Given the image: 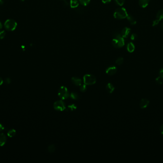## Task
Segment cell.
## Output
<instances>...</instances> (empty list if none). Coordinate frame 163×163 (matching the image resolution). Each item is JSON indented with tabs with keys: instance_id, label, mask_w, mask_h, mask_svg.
I'll list each match as a JSON object with an SVG mask.
<instances>
[{
	"instance_id": "11",
	"label": "cell",
	"mask_w": 163,
	"mask_h": 163,
	"mask_svg": "<svg viewBox=\"0 0 163 163\" xmlns=\"http://www.w3.org/2000/svg\"><path fill=\"white\" fill-rule=\"evenodd\" d=\"M7 137L4 133H0V146H3L5 144Z\"/></svg>"
},
{
	"instance_id": "27",
	"label": "cell",
	"mask_w": 163,
	"mask_h": 163,
	"mask_svg": "<svg viewBox=\"0 0 163 163\" xmlns=\"http://www.w3.org/2000/svg\"><path fill=\"white\" fill-rule=\"evenodd\" d=\"M155 81L158 84H162L163 83V78H162V77L159 76L155 79Z\"/></svg>"
},
{
	"instance_id": "15",
	"label": "cell",
	"mask_w": 163,
	"mask_h": 163,
	"mask_svg": "<svg viewBox=\"0 0 163 163\" xmlns=\"http://www.w3.org/2000/svg\"><path fill=\"white\" fill-rule=\"evenodd\" d=\"M135 49V46L133 43L130 42L127 44V51L129 52L132 53L134 51Z\"/></svg>"
},
{
	"instance_id": "1",
	"label": "cell",
	"mask_w": 163,
	"mask_h": 163,
	"mask_svg": "<svg viewBox=\"0 0 163 163\" xmlns=\"http://www.w3.org/2000/svg\"><path fill=\"white\" fill-rule=\"evenodd\" d=\"M112 45L116 48H121L124 45V40L121 34L116 33L112 40Z\"/></svg>"
},
{
	"instance_id": "10",
	"label": "cell",
	"mask_w": 163,
	"mask_h": 163,
	"mask_svg": "<svg viewBox=\"0 0 163 163\" xmlns=\"http://www.w3.org/2000/svg\"><path fill=\"white\" fill-rule=\"evenodd\" d=\"M72 82L76 86H80L82 85V80L79 78L74 77L71 79Z\"/></svg>"
},
{
	"instance_id": "29",
	"label": "cell",
	"mask_w": 163,
	"mask_h": 163,
	"mask_svg": "<svg viewBox=\"0 0 163 163\" xmlns=\"http://www.w3.org/2000/svg\"><path fill=\"white\" fill-rule=\"evenodd\" d=\"M159 22H160V20H159L157 19L155 20H154V21H153V24H152V26H155L157 25H158Z\"/></svg>"
},
{
	"instance_id": "14",
	"label": "cell",
	"mask_w": 163,
	"mask_h": 163,
	"mask_svg": "<svg viewBox=\"0 0 163 163\" xmlns=\"http://www.w3.org/2000/svg\"><path fill=\"white\" fill-rule=\"evenodd\" d=\"M149 0H139V4L142 8H146L149 4Z\"/></svg>"
},
{
	"instance_id": "8",
	"label": "cell",
	"mask_w": 163,
	"mask_h": 163,
	"mask_svg": "<svg viewBox=\"0 0 163 163\" xmlns=\"http://www.w3.org/2000/svg\"><path fill=\"white\" fill-rule=\"evenodd\" d=\"M149 104V100L146 99H142L139 103L140 107L142 109L146 108Z\"/></svg>"
},
{
	"instance_id": "35",
	"label": "cell",
	"mask_w": 163,
	"mask_h": 163,
	"mask_svg": "<svg viewBox=\"0 0 163 163\" xmlns=\"http://www.w3.org/2000/svg\"><path fill=\"white\" fill-rule=\"evenodd\" d=\"M3 82H4L3 79H2V78L0 77V86H1L3 84Z\"/></svg>"
},
{
	"instance_id": "39",
	"label": "cell",
	"mask_w": 163,
	"mask_h": 163,
	"mask_svg": "<svg viewBox=\"0 0 163 163\" xmlns=\"http://www.w3.org/2000/svg\"><path fill=\"white\" fill-rule=\"evenodd\" d=\"M20 1H24V0H20Z\"/></svg>"
},
{
	"instance_id": "28",
	"label": "cell",
	"mask_w": 163,
	"mask_h": 163,
	"mask_svg": "<svg viewBox=\"0 0 163 163\" xmlns=\"http://www.w3.org/2000/svg\"><path fill=\"white\" fill-rule=\"evenodd\" d=\"M138 38V36L136 33H133L132 34V35H131V39L132 40H135L137 39Z\"/></svg>"
},
{
	"instance_id": "33",
	"label": "cell",
	"mask_w": 163,
	"mask_h": 163,
	"mask_svg": "<svg viewBox=\"0 0 163 163\" xmlns=\"http://www.w3.org/2000/svg\"><path fill=\"white\" fill-rule=\"evenodd\" d=\"M4 129V126L0 123V132H1Z\"/></svg>"
},
{
	"instance_id": "19",
	"label": "cell",
	"mask_w": 163,
	"mask_h": 163,
	"mask_svg": "<svg viewBox=\"0 0 163 163\" xmlns=\"http://www.w3.org/2000/svg\"><path fill=\"white\" fill-rule=\"evenodd\" d=\"M56 151V146L54 144H51L48 147V151L50 153H52Z\"/></svg>"
},
{
	"instance_id": "2",
	"label": "cell",
	"mask_w": 163,
	"mask_h": 163,
	"mask_svg": "<svg viewBox=\"0 0 163 163\" xmlns=\"http://www.w3.org/2000/svg\"><path fill=\"white\" fill-rule=\"evenodd\" d=\"M128 13L126 9L124 8H117L114 13V17L117 19H123L126 18Z\"/></svg>"
},
{
	"instance_id": "32",
	"label": "cell",
	"mask_w": 163,
	"mask_h": 163,
	"mask_svg": "<svg viewBox=\"0 0 163 163\" xmlns=\"http://www.w3.org/2000/svg\"><path fill=\"white\" fill-rule=\"evenodd\" d=\"M5 82L7 84H10L11 83V79L10 78H6L5 79Z\"/></svg>"
},
{
	"instance_id": "34",
	"label": "cell",
	"mask_w": 163,
	"mask_h": 163,
	"mask_svg": "<svg viewBox=\"0 0 163 163\" xmlns=\"http://www.w3.org/2000/svg\"><path fill=\"white\" fill-rule=\"evenodd\" d=\"M160 130L161 131V133L162 134H163V124L162 125V126L160 127Z\"/></svg>"
},
{
	"instance_id": "37",
	"label": "cell",
	"mask_w": 163,
	"mask_h": 163,
	"mask_svg": "<svg viewBox=\"0 0 163 163\" xmlns=\"http://www.w3.org/2000/svg\"><path fill=\"white\" fill-rule=\"evenodd\" d=\"M160 28L162 29V30H163V23H161V24H160Z\"/></svg>"
},
{
	"instance_id": "21",
	"label": "cell",
	"mask_w": 163,
	"mask_h": 163,
	"mask_svg": "<svg viewBox=\"0 0 163 163\" xmlns=\"http://www.w3.org/2000/svg\"><path fill=\"white\" fill-rule=\"evenodd\" d=\"M91 0H79V3L83 6H87L90 2Z\"/></svg>"
},
{
	"instance_id": "38",
	"label": "cell",
	"mask_w": 163,
	"mask_h": 163,
	"mask_svg": "<svg viewBox=\"0 0 163 163\" xmlns=\"http://www.w3.org/2000/svg\"><path fill=\"white\" fill-rule=\"evenodd\" d=\"M4 4L3 0H0V5H2Z\"/></svg>"
},
{
	"instance_id": "30",
	"label": "cell",
	"mask_w": 163,
	"mask_h": 163,
	"mask_svg": "<svg viewBox=\"0 0 163 163\" xmlns=\"http://www.w3.org/2000/svg\"><path fill=\"white\" fill-rule=\"evenodd\" d=\"M111 0H102V2L104 4H107L110 3Z\"/></svg>"
},
{
	"instance_id": "20",
	"label": "cell",
	"mask_w": 163,
	"mask_h": 163,
	"mask_svg": "<svg viewBox=\"0 0 163 163\" xmlns=\"http://www.w3.org/2000/svg\"><path fill=\"white\" fill-rule=\"evenodd\" d=\"M16 134V131L14 129L10 130L7 133V135L9 137H13Z\"/></svg>"
},
{
	"instance_id": "5",
	"label": "cell",
	"mask_w": 163,
	"mask_h": 163,
	"mask_svg": "<svg viewBox=\"0 0 163 163\" xmlns=\"http://www.w3.org/2000/svg\"><path fill=\"white\" fill-rule=\"evenodd\" d=\"M83 82L86 85H92L96 83V79L95 76L92 74H86L83 76Z\"/></svg>"
},
{
	"instance_id": "7",
	"label": "cell",
	"mask_w": 163,
	"mask_h": 163,
	"mask_svg": "<svg viewBox=\"0 0 163 163\" xmlns=\"http://www.w3.org/2000/svg\"><path fill=\"white\" fill-rule=\"evenodd\" d=\"M117 72V68L115 66H110L107 68L106 69V73L110 76L114 75Z\"/></svg>"
},
{
	"instance_id": "36",
	"label": "cell",
	"mask_w": 163,
	"mask_h": 163,
	"mask_svg": "<svg viewBox=\"0 0 163 163\" xmlns=\"http://www.w3.org/2000/svg\"><path fill=\"white\" fill-rule=\"evenodd\" d=\"M3 24H2L1 22H0V30H1L3 28Z\"/></svg>"
},
{
	"instance_id": "3",
	"label": "cell",
	"mask_w": 163,
	"mask_h": 163,
	"mask_svg": "<svg viewBox=\"0 0 163 163\" xmlns=\"http://www.w3.org/2000/svg\"><path fill=\"white\" fill-rule=\"evenodd\" d=\"M58 95L59 98L62 100H65L68 98L70 95L67 88L64 86H61L59 88L58 90Z\"/></svg>"
},
{
	"instance_id": "26",
	"label": "cell",
	"mask_w": 163,
	"mask_h": 163,
	"mask_svg": "<svg viewBox=\"0 0 163 163\" xmlns=\"http://www.w3.org/2000/svg\"><path fill=\"white\" fill-rule=\"evenodd\" d=\"M6 35V32L3 30H0V39H4Z\"/></svg>"
},
{
	"instance_id": "18",
	"label": "cell",
	"mask_w": 163,
	"mask_h": 163,
	"mask_svg": "<svg viewBox=\"0 0 163 163\" xmlns=\"http://www.w3.org/2000/svg\"><path fill=\"white\" fill-rule=\"evenodd\" d=\"M157 19L159 20H161L163 19V9L160 10L156 14Z\"/></svg>"
},
{
	"instance_id": "6",
	"label": "cell",
	"mask_w": 163,
	"mask_h": 163,
	"mask_svg": "<svg viewBox=\"0 0 163 163\" xmlns=\"http://www.w3.org/2000/svg\"><path fill=\"white\" fill-rule=\"evenodd\" d=\"M53 108L56 111L62 112L66 109V107L63 101L62 100H59L54 103Z\"/></svg>"
},
{
	"instance_id": "23",
	"label": "cell",
	"mask_w": 163,
	"mask_h": 163,
	"mask_svg": "<svg viewBox=\"0 0 163 163\" xmlns=\"http://www.w3.org/2000/svg\"><path fill=\"white\" fill-rule=\"evenodd\" d=\"M123 59L122 57H120V58H118L115 61V63L117 65H122L123 62Z\"/></svg>"
},
{
	"instance_id": "40",
	"label": "cell",
	"mask_w": 163,
	"mask_h": 163,
	"mask_svg": "<svg viewBox=\"0 0 163 163\" xmlns=\"http://www.w3.org/2000/svg\"><path fill=\"white\" fill-rule=\"evenodd\" d=\"M61 1H65V0H61Z\"/></svg>"
},
{
	"instance_id": "12",
	"label": "cell",
	"mask_w": 163,
	"mask_h": 163,
	"mask_svg": "<svg viewBox=\"0 0 163 163\" xmlns=\"http://www.w3.org/2000/svg\"><path fill=\"white\" fill-rule=\"evenodd\" d=\"M115 88L114 85L111 83H108L106 86V90H107V92L110 94H111L114 92Z\"/></svg>"
},
{
	"instance_id": "25",
	"label": "cell",
	"mask_w": 163,
	"mask_h": 163,
	"mask_svg": "<svg viewBox=\"0 0 163 163\" xmlns=\"http://www.w3.org/2000/svg\"><path fill=\"white\" fill-rule=\"evenodd\" d=\"M125 0H115V2L119 6H122L124 4Z\"/></svg>"
},
{
	"instance_id": "16",
	"label": "cell",
	"mask_w": 163,
	"mask_h": 163,
	"mask_svg": "<svg viewBox=\"0 0 163 163\" xmlns=\"http://www.w3.org/2000/svg\"><path fill=\"white\" fill-rule=\"evenodd\" d=\"M70 96L72 99L75 100H79L80 99V96L79 94L78 93L74 92H72L71 93Z\"/></svg>"
},
{
	"instance_id": "31",
	"label": "cell",
	"mask_w": 163,
	"mask_h": 163,
	"mask_svg": "<svg viewBox=\"0 0 163 163\" xmlns=\"http://www.w3.org/2000/svg\"><path fill=\"white\" fill-rule=\"evenodd\" d=\"M159 76L163 78V68H162L159 72Z\"/></svg>"
},
{
	"instance_id": "24",
	"label": "cell",
	"mask_w": 163,
	"mask_h": 163,
	"mask_svg": "<svg viewBox=\"0 0 163 163\" xmlns=\"http://www.w3.org/2000/svg\"><path fill=\"white\" fill-rule=\"evenodd\" d=\"M87 89V88L86 85L83 84V85H81L80 86V89L81 90V92H85L86 91Z\"/></svg>"
},
{
	"instance_id": "22",
	"label": "cell",
	"mask_w": 163,
	"mask_h": 163,
	"mask_svg": "<svg viewBox=\"0 0 163 163\" xmlns=\"http://www.w3.org/2000/svg\"><path fill=\"white\" fill-rule=\"evenodd\" d=\"M68 108L71 111H73L74 110H76L77 109V106L75 104H72L71 105H69L68 106Z\"/></svg>"
},
{
	"instance_id": "13",
	"label": "cell",
	"mask_w": 163,
	"mask_h": 163,
	"mask_svg": "<svg viewBox=\"0 0 163 163\" xmlns=\"http://www.w3.org/2000/svg\"><path fill=\"white\" fill-rule=\"evenodd\" d=\"M126 18L131 25H135L136 24V21L135 20V18L133 17V16H132L131 14H128Z\"/></svg>"
},
{
	"instance_id": "9",
	"label": "cell",
	"mask_w": 163,
	"mask_h": 163,
	"mask_svg": "<svg viewBox=\"0 0 163 163\" xmlns=\"http://www.w3.org/2000/svg\"><path fill=\"white\" fill-rule=\"evenodd\" d=\"M131 29L128 27H124L121 32V36L123 38H127L130 33Z\"/></svg>"
},
{
	"instance_id": "17",
	"label": "cell",
	"mask_w": 163,
	"mask_h": 163,
	"mask_svg": "<svg viewBox=\"0 0 163 163\" xmlns=\"http://www.w3.org/2000/svg\"><path fill=\"white\" fill-rule=\"evenodd\" d=\"M79 4V3L77 0H71L70 1V6L72 8H77Z\"/></svg>"
},
{
	"instance_id": "4",
	"label": "cell",
	"mask_w": 163,
	"mask_h": 163,
	"mask_svg": "<svg viewBox=\"0 0 163 163\" xmlns=\"http://www.w3.org/2000/svg\"><path fill=\"white\" fill-rule=\"evenodd\" d=\"M17 23L13 19H8L7 20L4 24V26L5 28L9 31H13L17 27Z\"/></svg>"
}]
</instances>
